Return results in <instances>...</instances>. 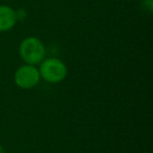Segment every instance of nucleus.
Masks as SVG:
<instances>
[{
    "label": "nucleus",
    "instance_id": "nucleus-1",
    "mask_svg": "<svg viewBox=\"0 0 153 153\" xmlns=\"http://www.w3.org/2000/svg\"><path fill=\"white\" fill-rule=\"evenodd\" d=\"M19 56L25 64L39 65L46 56V48L42 41L34 36L24 38L19 44Z\"/></svg>",
    "mask_w": 153,
    "mask_h": 153
},
{
    "label": "nucleus",
    "instance_id": "nucleus-2",
    "mask_svg": "<svg viewBox=\"0 0 153 153\" xmlns=\"http://www.w3.org/2000/svg\"><path fill=\"white\" fill-rule=\"evenodd\" d=\"M39 74L41 79L51 84L63 82L68 74L66 64L59 58H45L39 64Z\"/></svg>",
    "mask_w": 153,
    "mask_h": 153
},
{
    "label": "nucleus",
    "instance_id": "nucleus-3",
    "mask_svg": "<svg viewBox=\"0 0 153 153\" xmlns=\"http://www.w3.org/2000/svg\"><path fill=\"white\" fill-rule=\"evenodd\" d=\"M41 80L39 69L36 65L23 64L16 69L14 74V82L20 89L30 90L39 84Z\"/></svg>",
    "mask_w": 153,
    "mask_h": 153
},
{
    "label": "nucleus",
    "instance_id": "nucleus-4",
    "mask_svg": "<svg viewBox=\"0 0 153 153\" xmlns=\"http://www.w3.org/2000/svg\"><path fill=\"white\" fill-rule=\"evenodd\" d=\"M16 11L7 4H0V33H7L13 30L17 24Z\"/></svg>",
    "mask_w": 153,
    "mask_h": 153
},
{
    "label": "nucleus",
    "instance_id": "nucleus-5",
    "mask_svg": "<svg viewBox=\"0 0 153 153\" xmlns=\"http://www.w3.org/2000/svg\"><path fill=\"white\" fill-rule=\"evenodd\" d=\"M15 11H16V16H17L18 21H23V20H25V18L27 17V13H26L25 9H23V7L15 10Z\"/></svg>",
    "mask_w": 153,
    "mask_h": 153
},
{
    "label": "nucleus",
    "instance_id": "nucleus-6",
    "mask_svg": "<svg viewBox=\"0 0 153 153\" xmlns=\"http://www.w3.org/2000/svg\"><path fill=\"white\" fill-rule=\"evenodd\" d=\"M142 5L146 11H148L149 13H152V11H153V0H143Z\"/></svg>",
    "mask_w": 153,
    "mask_h": 153
},
{
    "label": "nucleus",
    "instance_id": "nucleus-7",
    "mask_svg": "<svg viewBox=\"0 0 153 153\" xmlns=\"http://www.w3.org/2000/svg\"><path fill=\"white\" fill-rule=\"evenodd\" d=\"M0 153H4V149H3V147L1 144H0Z\"/></svg>",
    "mask_w": 153,
    "mask_h": 153
},
{
    "label": "nucleus",
    "instance_id": "nucleus-8",
    "mask_svg": "<svg viewBox=\"0 0 153 153\" xmlns=\"http://www.w3.org/2000/svg\"><path fill=\"white\" fill-rule=\"evenodd\" d=\"M0 61H1V59H0Z\"/></svg>",
    "mask_w": 153,
    "mask_h": 153
}]
</instances>
